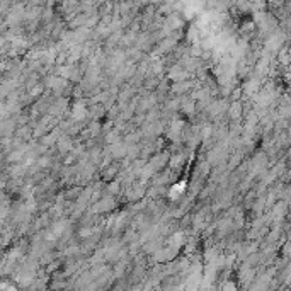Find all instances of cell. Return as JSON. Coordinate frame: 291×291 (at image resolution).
<instances>
[{"mask_svg":"<svg viewBox=\"0 0 291 291\" xmlns=\"http://www.w3.org/2000/svg\"><path fill=\"white\" fill-rule=\"evenodd\" d=\"M163 155H165V153H160L159 157H153V159L150 160V165L153 167V169L159 170V169H162V167H163V163H165V160H167V157H163Z\"/></svg>","mask_w":291,"mask_h":291,"instance_id":"obj_1","label":"cell"},{"mask_svg":"<svg viewBox=\"0 0 291 291\" xmlns=\"http://www.w3.org/2000/svg\"><path fill=\"white\" fill-rule=\"evenodd\" d=\"M186 90H187V84H184V82H179L174 85V92H186Z\"/></svg>","mask_w":291,"mask_h":291,"instance_id":"obj_2","label":"cell"},{"mask_svg":"<svg viewBox=\"0 0 291 291\" xmlns=\"http://www.w3.org/2000/svg\"><path fill=\"white\" fill-rule=\"evenodd\" d=\"M210 133H211V126H210V124L203 126V129H201V136H203V138H208V136H210Z\"/></svg>","mask_w":291,"mask_h":291,"instance_id":"obj_3","label":"cell"}]
</instances>
